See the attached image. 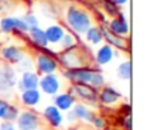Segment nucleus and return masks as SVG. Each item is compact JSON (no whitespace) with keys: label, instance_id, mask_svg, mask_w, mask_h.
Masks as SVG:
<instances>
[{"label":"nucleus","instance_id":"nucleus-1","mask_svg":"<svg viewBox=\"0 0 150 130\" xmlns=\"http://www.w3.org/2000/svg\"><path fill=\"white\" fill-rule=\"evenodd\" d=\"M63 20L69 26V29L79 36H83L93 25L92 15L82 5L74 4V3L66 7L65 13H63Z\"/></svg>","mask_w":150,"mask_h":130},{"label":"nucleus","instance_id":"nucleus-2","mask_svg":"<svg viewBox=\"0 0 150 130\" xmlns=\"http://www.w3.org/2000/svg\"><path fill=\"white\" fill-rule=\"evenodd\" d=\"M55 59H57L58 65H61L66 70L86 67L90 63V57H88L87 51L80 46H76V45L71 49L62 50L55 57Z\"/></svg>","mask_w":150,"mask_h":130},{"label":"nucleus","instance_id":"nucleus-3","mask_svg":"<svg viewBox=\"0 0 150 130\" xmlns=\"http://www.w3.org/2000/svg\"><path fill=\"white\" fill-rule=\"evenodd\" d=\"M16 84H17V78L12 65L0 63V96L9 93Z\"/></svg>","mask_w":150,"mask_h":130},{"label":"nucleus","instance_id":"nucleus-4","mask_svg":"<svg viewBox=\"0 0 150 130\" xmlns=\"http://www.w3.org/2000/svg\"><path fill=\"white\" fill-rule=\"evenodd\" d=\"M0 30L3 33H28L29 26L25 24L23 17H16V16H5L0 18Z\"/></svg>","mask_w":150,"mask_h":130},{"label":"nucleus","instance_id":"nucleus-5","mask_svg":"<svg viewBox=\"0 0 150 130\" xmlns=\"http://www.w3.org/2000/svg\"><path fill=\"white\" fill-rule=\"evenodd\" d=\"M58 62L55 57L47 54V53H40L36 55V68L40 74L47 75V74H55L58 70Z\"/></svg>","mask_w":150,"mask_h":130},{"label":"nucleus","instance_id":"nucleus-6","mask_svg":"<svg viewBox=\"0 0 150 130\" xmlns=\"http://www.w3.org/2000/svg\"><path fill=\"white\" fill-rule=\"evenodd\" d=\"M70 93L74 95V97H79L83 101L95 103L98 101V89L91 87L90 84L74 83L70 88Z\"/></svg>","mask_w":150,"mask_h":130},{"label":"nucleus","instance_id":"nucleus-7","mask_svg":"<svg viewBox=\"0 0 150 130\" xmlns=\"http://www.w3.org/2000/svg\"><path fill=\"white\" fill-rule=\"evenodd\" d=\"M95 68H91L88 66L80 68H73V70H66L63 72L65 78L70 80L71 83H82V84H90V80L92 78V74Z\"/></svg>","mask_w":150,"mask_h":130},{"label":"nucleus","instance_id":"nucleus-8","mask_svg":"<svg viewBox=\"0 0 150 130\" xmlns=\"http://www.w3.org/2000/svg\"><path fill=\"white\" fill-rule=\"evenodd\" d=\"M100 30H101V34H103V39H105L109 46L116 47V49L122 50V51H127L129 49V41L127 39V37H121V36H117V34L112 33L107 28V25H101Z\"/></svg>","mask_w":150,"mask_h":130},{"label":"nucleus","instance_id":"nucleus-9","mask_svg":"<svg viewBox=\"0 0 150 130\" xmlns=\"http://www.w3.org/2000/svg\"><path fill=\"white\" fill-rule=\"evenodd\" d=\"M38 88L41 89L44 93L49 95V96H54L61 89V82L55 74L42 75V78H40Z\"/></svg>","mask_w":150,"mask_h":130},{"label":"nucleus","instance_id":"nucleus-10","mask_svg":"<svg viewBox=\"0 0 150 130\" xmlns=\"http://www.w3.org/2000/svg\"><path fill=\"white\" fill-rule=\"evenodd\" d=\"M0 57L3 60L8 63V65H17L24 57V51L20 47L15 46V45H9V46H4L0 50Z\"/></svg>","mask_w":150,"mask_h":130},{"label":"nucleus","instance_id":"nucleus-11","mask_svg":"<svg viewBox=\"0 0 150 130\" xmlns=\"http://www.w3.org/2000/svg\"><path fill=\"white\" fill-rule=\"evenodd\" d=\"M38 116L30 110H24L17 117V125L20 130H36L38 128Z\"/></svg>","mask_w":150,"mask_h":130},{"label":"nucleus","instance_id":"nucleus-12","mask_svg":"<svg viewBox=\"0 0 150 130\" xmlns=\"http://www.w3.org/2000/svg\"><path fill=\"white\" fill-rule=\"evenodd\" d=\"M107 28H108L112 33L117 34V36H121V37H127L130 32L129 24H128L127 18L124 17V15L115 16V17L108 22Z\"/></svg>","mask_w":150,"mask_h":130},{"label":"nucleus","instance_id":"nucleus-13","mask_svg":"<svg viewBox=\"0 0 150 130\" xmlns=\"http://www.w3.org/2000/svg\"><path fill=\"white\" fill-rule=\"evenodd\" d=\"M40 83V76L34 71H25L21 74V78L17 80L18 89L21 92L26 91V89H36L38 88Z\"/></svg>","mask_w":150,"mask_h":130},{"label":"nucleus","instance_id":"nucleus-14","mask_svg":"<svg viewBox=\"0 0 150 130\" xmlns=\"http://www.w3.org/2000/svg\"><path fill=\"white\" fill-rule=\"evenodd\" d=\"M65 33H66V29H65V26L61 25V24L49 25L46 28V30H45V36H46L47 44L49 45H58Z\"/></svg>","mask_w":150,"mask_h":130},{"label":"nucleus","instance_id":"nucleus-15","mask_svg":"<svg viewBox=\"0 0 150 130\" xmlns=\"http://www.w3.org/2000/svg\"><path fill=\"white\" fill-rule=\"evenodd\" d=\"M115 58V50L112 46H109L108 44L103 45L98 49L95 54V63L98 66H104L112 62V59Z\"/></svg>","mask_w":150,"mask_h":130},{"label":"nucleus","instance_id":"nucleus-16","mask_svg":"<svg viewBox=\"0 0 150 130\" xmlns=\"http://www.w3.org/2000/svg\"><path fill=\"white\" fill-rule=\"evenodd\" d=\"M98 99L100 100V103L105 105H112V104H116L120 99H121V95L116 91L115 88L112 87H103L100 92L98 93Z\"/></svg>","mask_w":150,"mask_h":130},{"label":"nucleus","instance_id":"nucleus-17","mask_svg":"<svg viewBox=\"0 0 150 130\" xmlns=\"http://www.w3.org/2000/svg\"><path fill=\"white\" fill-rule=\"evenodd\" d=\"M75 104V97L70 92L54 95V105L59 110H70Z\"/></svg>","mask_w":150,"mask_h":130},{"label":"nucleus","instance_id":"nucleus-18","mask_svg":"<svg viewBox=\"0 0 150 130\" xmlns=\"http://www.w3.org/2000/svg\"><path fill=\"white\" fill-rule=\"evenodd\" d=\"M18 109L13 105H11L7 100L0 99V118L5 121H13L17 120L18 117Z\"/></svg>","mask_w":150,"mask_h":130},{"label":"nucleus","instance_id":"nucleus-19","mask_svg":"<svg viewBox=\"0 0 150 130\" xmlns=\"http://www.w3.org/2000/svg\"><path fill=\"white\" fill-rule=\"evenodd\" d=\"M28 33H29V37H30V41L33 42L36 46L41 47V49H46V47L49 46L47 39H46V36H45V30L44 29H41L40 26L30 28Z\"/></svg>","mask_w":150,"mask_h":130},{"label":"nucleus","instance_id":"nucleus-20","mask_svg":"<svg viewBox=\"0 0 150 130\" xmlns=\"http://www.w3.org/2000/svg\"><path fill=\"white\" fill-rule=\"evenodd\" d=\"M41 101V92L38 88L26 89L21 92V103L26 107H36Z\"/></svg>","mask_w":150,"mask_h":130},{"label":"nucleus","instance_id":"nucleus-21","mask_svg":"<svg viewBox=\"0 0 150 130\" xmlns=\"http://www.w3.org/2000/svg\"><path fill=\"white\" fill-rule=\"evenodd\" d=\"M44 117L50 122V125L57 128L62 124V113L55 105H49L44 109Z\"/></svg>","mask_w":150,"mask_h":130},{"label":"nucleus","instance_id":"nucleus-22","mask_svg":"<svg viewBox=\"0 0 150 130\" xmlns=\"http://www.w3.org/2000/svg\"><path fill=\"white\" fill-rule=\"evenodd\" d=\"M84 38L87 42H90L91 45H99L104 41L103 39V34H101V30H100V26H95L92 25L84 34Z\"/></svg>","mask_w":150,"mask_h":130},{"label":"nucleus","instance_id":"nucleus-23","mask_svg":"<svg viewBox=\"0 0 150 130\" xmlns=\"http://www.w3.org/2000/svg\"><path fill=\"white\" fill-rule=\"evenodd\" d=\"M73 113L75 116V118H80V120H87V121H92V118L95 117L93 113L86 107L84 104H74L73 107Z\"/></svg>","mask_w":150,"mask_h":130},{"label":"nucleus","instance_id":"nucleus-24","mask_svg":"<svg viewBox=\"0 0 150 130\" xmlns=\"http://www.w3.org/2000/svg\"><path fill=\"white\" fill-rule=\"evenodd\" d=\"M117 76L121 80H130L132 78V62L130 60H124L120 63L117 67Z\"/></svg>","mask_w":150,"mask_h":130},{"label":"nucleus","instance_id":"nucleus-25","mask_svg":"<svg viewBox=\"0 0 150 130\" xmlns=\"http://www.w3.org/2000/svg\"><path fill=\"white\" fill-rule=\"evenodd\" d=\"M59 47L62 50H67V49H71V47H74L75 45H76V38H75V36L73 33H69V32H66L65 34H63L62 39L59 41Z\"/></svg>","mask_w":150,"mask_h":130},{"label":"nucleus","instance_id":"nucleus-26","mask_svg":"<svg viewBox=\"0 0 150 130\" xmlns=\"http://www.w3.org/2000/svg\"><path fill=\"white\" fill-rule=\"evenodd\" d=\"M104 84H105V80H104L103 74L99 72L98 70H95L92 74V78H91V80H90V86L99 89V88H103Z\"/></svg>","mask_w":150,"mask_h":130},{"label":"nucleus","instance_id":"nucleus-27","mask_svg":"<svg viewBox=\"0 0 150 130\" xmlns=\"http://www.w3.org/2000/svg\"><path fill=\"white\" fill-rule=\"evenodd\" d=\"M103 4H104V8H105V11L109 13V15H113V16L119 15V7H117V5L115 4L112 0H104Z\"/></svg>","mask_w":150,"mask_h":130},{"label":"nucleus","instance_id":"nucleus-28","mask_svg":"<svg viewBox=\"0 0 150 130\" xmlns=\"http://www.w3.org/2000/svg\"><path fill=\"white\" fill-rule=\"evenodd\" d=\"M23 20L25 21V24L29 26V29L30 28H34V26H38V18H37V16L34 15V13H28V15H25L23 17Z\"/></svg>","mask_w":150,"mask_h":130},{"label":"nucleus","instance_id":"nucleus-29","mask_svg":"<svg viewBox=\"0 0 150 130\" xmlns=\"http://www.w3.org/2000/svg\"><path fill=\"white\" fill-rule=\"evenodd\" d=\"M18 66V70L23 71V72H25V71H32V67H33V63H32V60L29 59V58L24 57L23 59L20 60V62L17 63Z\"/></svg>","mask_w":150,"mask_h":130},{"label":"nucleus","instance_id":"nucleus-30","mask_svg":"<svg viewBox=\"0 0 150 130\" xmlns=\"http://www.w3.org/2000/svg\"><path fill=\"white\" fill-rule=\"evenodd\" d=\"M0 130H16V129H15V126H13V124L11 122V121H7V122L1 124Z\"/></svg>","mask_w":150,"mask_h":130},{"label":"nucleus","instance_id":"nucleus-31","mask_svg":"<svg viewBox=\"0 0 150 130\" xmlns=\"http://www.w3.org/2000/svg\"><path fill=\"white\" fill-rule=\"evenodd\" d=\"M92 121H93V124H95V126H96L98 129H101V128L104 126V121L101 120L100 117H93Z\"/></svg>","mask_w":150,"mask_h":130},{"label":"nucleus","instance_id":"nucleus-32","mask_svg":"<svg viewBox=\"0 0 150 130\" xmlns=\"http://www.w3.org/2000/svg\"><path fill=\"white\" fill-rule=\"evenodd\" d=\"M112 1H113L115 4L117 5V7H121V5H125V4H127L129 0H112Z\"/></svg>","mask_w":150,"mask_h":130},{"label":"nucleus","instance_id":"nucleus-33","mask_svg":"<svg viewBox=\"0 0 150 130\" xmlns=\"http://www.w3.org/2000/svg\"><path fill=\"white\" fill-rule=\"evenodd\" d=\"M130 124H132V118H130V116L125 120V128H127L128 130H130Z\"/></svg>","mask_w":150,"mask_h":130}]
</instances>
